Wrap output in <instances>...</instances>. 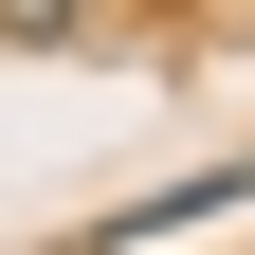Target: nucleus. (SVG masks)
<instances>
[{"mask_svg": "<svg viewBox=\"0 0 255 255\" xmlns=\"http://www.w3.org/2000/svg\"><path fill=\"white\" fill-rule=\"evenodd\" d=\"M0 37H91V0H0Z\"/></svg>", "mask_w": 255, "mask_h": 255, "instance_id": "nucleus-1", "label": "nucleus"}]
</instances>
